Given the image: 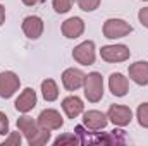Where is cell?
Listing matches in <instances>:
<instances>
[{"label":"cell","instance_id":"obj_1","mask_svg":"<svg viewBox=\"0 0 148 146\" xmlns=\"http://www.w3.org/2000/svg\"><path fill=\"white\" fill-rule=\"evenodd\" d=\"M84 96L90 103H98L103 98V77L100 72H90L84 76Z\"/></svg>","mask_w":148,"mask_h":146},{"label":"cell","instance_id":"obj_18","mask_svg":"<svg viewBox=\"0 0 148 146\" xmlns=\"http://www.w3.org/2000/svg\"><path fill=\"white\" fill-rule=\"evenodd\" d=\"M50 141V131H47V129H41L40 132H38L36 136L28 143L29 146H43V145H47Z\"/></svg>","mask_w":148,"mask_h":146},{"label":"cell","instance_id":"obj_19","mask_svg":"<svg viewBox=\"0 0 148 146\" xmlns=\"http://www.w3.org/2000/svg\"><path fill=\"white\" fill-rule=\"evenodd\" d=\"M136 119L141 127L148 129V103H141L136 110Z\"/></svg>","mask_w":148,"mask_h":146},{"label":"cell","instance_id":"obj_7","mask_svg":"<svg viewBox=\"0 0 148 146\" xmlns=\"http://www.w3.org/2000/svg\"><path fill=\"white\" fill-rule=\"evenodd\" d=\"M107 117H109V120L114 126L126 127L133 120V112L126 105H110V108L107 110Z\"/></svg>","mask_w":148,"mask_h":146},{"label":"cell","instance_id":"obj_28","mask_svg":"<svg viewBox=\"0 0 148 146\" xmlns=\"http://www.w3.org/2000/svg\"><path fill=\"white\" fill-rule=\"evenodd\" d=\"M143 2H148V0H143Z\"/></svg>","mask_w":148,"mask_h":146},{"label":"cell","instance_id":"obj_14","mask_svg":"<svg viewBox=\"0 0 148 146\" xmlns=\"http://www.w3.org/2000/svg\"><path fill=\"white\" fill-rule=\"evenodd\" d=\"M129 79L136 83L138 86H147L148 84V62L147 60H138L129 65Z\"/></svg>","mask_w":148,"mask_h":146},{"label":"cell","instance_id":"obj_17","mask_svg":"<svg viewBox=\"0 0 148 146\" xmlns=\"http://www.w3.org/2000/svg\"><path fill=\"white\" fill-rule=\"evenodd\" d=\"M41 96L45 98V102H55L59 98V86L53 79L41 81Z\"/></svg>","mask_w":148,"mask_h":146},{"label":"cell","instance_id":"obj_12","mask_svg":"<svg viewBox=\"0 0 148 146\" xmlns=\"http://www.w3.org/2000/svg\"><path fill=\"white\" fill-rule=\"evenodd\" d=\"M109 88H110V93L117 98H122L127 95L129 91V81L124 74L121 72H112L109 77Z\"/></svg>","mask_w":148,"mask_h":146},{"label":"cell","instance_id":"obj_25","mask_svg":"<svg viewBox=\"0 0 148 146\" xmlns=\"http://www.w3.org/2000/svg\"><path fill=\"white\" fill-rule=\"evenodd\" d=\"M138 19H140L141 26H145V28L148 29V7L140 9V12H138Z\"/></svg>","mask_w":148,"mask_h":146},{"label":"cell","instance_id":"obj_11","mask_svg":"<svg viewBox=\"0 0 148 146\" xmlns=\"http://www.w3.org/2000/svg\"><path fill=\"white\" fill-rule=\"evenodd\" d=\"M36 91L33 89V88H26V89H23V93L16 98V103H14V107L17 112H21V113H28V112H31V110L36 107Z\"/></svg>","mask_w":148,"mask_h":146},{"label":"cell","instance_id":"obj_5","mask_svg":"<svg viewBox=\"0 0 148 146\" xmlns=\"http://www.w3.org/2000/svg\"><path fill=\"white\" fill-rule=\"evenodd\" d=\"M21 88V79L19 76L12 71H3L0 72V98H10L19 91Z\"/></svg>","mask_w":148,"mask_h":146},{"label":"cell","instance_id":"obj_16","mask_svg":"<svg viewBox=\"0 0 148 146\" xmlns=\"http://www.w3.org/2000/svg\"><path fill=\"white\" fill-rule=\"evenodd\" d=\"M17 129L23 132V136L26 138L28 143L41 131V127L38 126L36 120H33V117H28V115H23L17 119Z\"/></svg>","mask_w":148,"mask_h":146},{"label":"cell","instance_id":"obj_26","mask_svg":"<svg viewBox=\"0 0 148 146\" xmlns=\"http://www.w3.org/2000/svg\"><path fill=\"white\" fill-rule=\"evenodd\" d=\"M21 2L28 7H33V5H38V3H43L45 0H21Z\"/></svg>","mask_w":148,"mask_h":146},{"label":"cell","instance_id":"obj_24","mask_svg":"<svg viewBox=\"0 0 148 146\" xmlns=\"http://www.w3.org/2000/svg\"><path fill=\"white\" fill-rule=\"evenodd\" d=\"M9 132V117L3 112H0V136H7Z\"/></svg>","mask_w":148,"mask_h":146},{"label":"cell","instance_id":"obj_10","mask_svg":"<svg viewBox=\"0 0 148 146\" xmlns=\"http://www.w3.org/2000/svg\"><path fill=\"white\" fill-rule=\"evenodd\" d=\"M84 76L86 74L81 69L69 67V69H66L62 72V84H64V88L67 91H76V89H79L84 84Z\"/></svg>","mask_w":148,"mask_h":146},{"label":"cell","instance_id":"obj_23","mask_svg":"<svg viewBox=\"0 0 148 146\" xmlns=\"http://www.w3.org/2000/svg\"><path fill=\"white\" fill-rule=\"evenodd\" d=\"M23 143V132H9V136L5 138V141L2 143V146H9V145H14V146H21Z\"/></svg>","mask_w":148,"mask_h":146},{"label":"cell","instance_id":"obj_22","mask_svg":"<svg viewBox=\"0 0 148 146\" xmlns=\"http://www.w3.org/2000/svg\"><path fill=\"white\" fill-rule=\"evenodd\" d=\"M100 2L102 0H77V5L84 12H93V10H97L100 7Z\"/></svg>","mask_w":148,"mask_h":146},{"label":"cell","instance_id":"obj_3","mask_svg":"<svg viewBox=\"0 0 148 146\" xmlns=\"http://www.w3.org/2000/svg\"><path fill=\"white\" fill-rule=\"evenodd\" d=\"M73 59L77 64H81V65H93L95 64V59H97L95 43L91 40H86V41L79 43L77 46H74Z\"/></svg>","mask_w":148,"mask_h":146},{"label":"cell","instance_id":"obj_2","mask_svg":"<svg viewBox=\"0 0 148 146\" xmlns=\"http://www.w3.org/2000/svg\"><path fill=\"white\" fill-rule=\"evenodd\" d=\"M102 31H103V36L107 40H119V38H124L129 33H133V26L124 19L112 17V19H107L103 23Z\"/></svg>","mask_w":148,"mask_h":146},{"label":"cell","instance_id":"obj_13","mask_svg":"<svg viewBox=\"0 0 148 146\" xmlns=\"http://www.w3.org/2000/svg\"><path fill=\"white\" fill-rule=\"evenodd\" d=\"M62 35L69 40H76V38L83 36L84 33V21L81 17H69L62 23Z\"/></svg>","mask_w":148,"mask_h":146},{"label":"cell","instance_id":"obj_9","mask_svg":"<svg viewBox=\"0 0 148 146\" xmlns=\"http://www.w3.org/2000/svg\"><path fill=\"white\" fill-rule=\"evenodd\" d=\"M43 29H45V24L40 16H28L23 19V33L29 40H38L43 35Z\"/></svg>","mask_w":148,"mask_h":146},{"label":"cell","instance_id":"obj_20","mask_svg":"<svg viewBox=\"0 0 148 146\" xmlns=\"http://www.w3.org/2000/svg\"><path fill=\"white\" fill-rule=\"evenodd\" d=\"M73 2L74 0H53L52 5H53V10H55L57 14H66V12L71 10Z\"/></svg>","mask_w":148,"mask_h":146},{"label":"cell","instance_id":"obj_15","mask_svg":"<svg viewBox=\"0 0 148 146\" xmlns=\"http://www.w3.org/2000/svg\"><path fill=\"white\" fill-rule=\"evenodd\" d=\"M62 110L66 112L67 119H76L84 112V103H83V100L79 96L69 95V96H66L62 100Z\"/></svg>","mask_w":148,"mask_h":146},{"label":"cell","instance_id":"obj_6","mask_svg":"<svg viewBox=\"0 0 148 146\" xmlns=\"http://www.w3.org/2000/svg\"><path fill=\"white\" fill-rule=\"evenodd\" d=\"M36 122L41 129H47V131H57L64 126V119H62L60 112H57L55 108L41 110Z\"/></svg>","mask_w":148,"mask_h":146},{"label":"cell","instance_id":"obj_27","mask_svg":"<svg viewBox=\"0 0 148 146\" xmlns=\"http://www.w3.org/2000/svg\"><path fill=\"white\" fill-rule=\"evenodd\" d=\"M5 23V7L0 3V26Z\"/></svg>","mask_w":148,"mask_h":146},{"label":"cell","instance_id":"obj_21","mask_svg":"<svg viewBox=\"0 0 148 146\" xmlns=\"http://www.w3.org/2000/svg\"><path fill=\"white\" fill-rule=\"evenodd\" d=\"M81 143V139H77L74 134L71 132H67V134H60L57 139H53V145L59 146V145H79Z\"/></svg>","mask_w":148,"mask_h":146},{"label":"cell","instance_id":"obj_4","mask_svg":"<svg viewBox=\"0 0 148 146\" xmlns=\"http://www.w3.org/2000/svg\"><path fill=\"white\" fill-rule=\"evenodd\" d=\"M100 57L109 64H119V62H126L131 57V52L126 45H105L100 50Z\"/></svg>","mask_w":148,"mask_h":146},{"label":"cell","instance_id":"obj_8","mask_svg":"<svg viewBox=\"0 0 148 146\" xmlns=\"http://www.w3.org/2000/svg\"><path fill=\"white\" fill-rule=\"evenodd\" d=\"M107 124H109V117L100 110H88L83 113V126L88 127L90 131H102L107 127Z\"/></svg>","mask_w":148,"mask_h":146}]
</instances>
